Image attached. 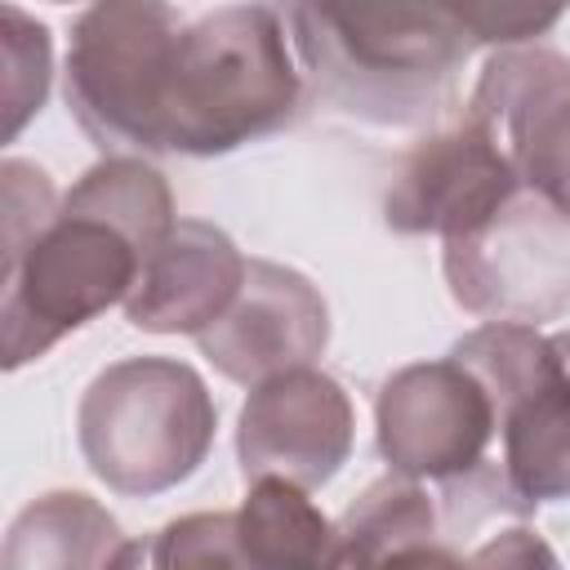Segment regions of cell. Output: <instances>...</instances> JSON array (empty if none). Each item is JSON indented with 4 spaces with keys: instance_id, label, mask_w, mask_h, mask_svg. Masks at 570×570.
Returning <instances> with one entry per match:
<instances>
[{
    "instance_id": "obj_18",
    "label": "cell",
    "mask_w": 570,
    "mask_h": 570,
    "mask_svg": "<svg viewBox=\"0 0 570 570\" xmlns=\"http://www.w3.org/2000/svg\"><path fill=\"white\" fill-rule=\"evenodd\" d=\"M107 570H236L232 512H191L147 539H125Z\"/></svg>"
},
{
    "instance_id": "obj_12",
    "label": "cell",
    "mask_w": 570,
    "mask_h": 570,
    "mask_svg": "<svg viewBox=\"0 0 570 570\" xmlns=\"http://www.w3.org/2000/svg\"><path fill=\"white\" fill-rule=\"evenodd\" d=\"M325 343L330 307L321 289L307 276L263 258H249L236 303L205 334H196V347L214 361V370L249 387L312 365Z\"/></svg>"
},
{
    "instance_id": "obj_21",
    "label": "cell",
    "mask_w": 570,
    "mask_h": 570,
    "mask_svg": "<svg viewBox=\"0 0 570 570\" xmlns=\"http://www.w3.org/2000/svg\"><path fill=\"white\" fill-rule=\"evenodd\" d=\"M468 570H561V561H557V552L534 530L512 525V530L490 534L468 557Z\"/></svg>"
},
{
    "instance_id": "obj_11",
    "label": "cell",
    "mask_w": 570,
    "mask_h": 570,
    "mask_svg": "<svg viewBox=\"0 0 570 570\" xmlns=\"http://www.w3.org/2000/svg\"><path fill=\"white\" fill-rule=\"evenodd\" d=\"M517 191L521 183L503 151L463 120L459 129L419 142L401 160L383 196V218L401 236L432 232L441 240H459L485 227Z\"/></svg>"
},
{
    "instance_id": "obj_3",
    "label": "cell",
    "mask_w": 570,
    "mask_h": 570,
    "mask_svg": "<svg viewBox=\"0 0 570 570\" xmlns=\"http://www.w3.org/2000/svg\"><path fill=\"white\" fill-rule=\"evenodd\" d=\"M218 410L205 379L169 356L107 365L80 396L76 441L89 472L116 494H165L187 481L214 445Z\"/></svg>"
},
{
    "instance_id": "obj_6",
    "label": "cell",
    "mask_w": 570,
    "mask_h": 570,
    "mask_svg": "<svg viewBox=\"0 0 570 570\" xmlns=\"http://www.w3.org/2000/svg\"><path fill=\"white\" fill-rule=\"evenodd\" d=\"M450 356L494 396L512 494L525 503L570 499V330L481 325Z\"/></svg>"
},
{
    "instance_id": "obj_9",
    "label": "cell",
    "mask_w": 570,
    "mask_h": 570,
    "mask_svg": "<svg viewBox=\"0 0 570 570\" xmlns=\"http://www.w3.org/2000/svg\"><path fill=\"white\" fill-rule=\"evenodd\" d=\"M463 120L503 151L525 191L570 214V58L552 49L494 53Z\"/></svg>"
},
{
    "instance_id": "obj_17",
    "label": "cell",
    "mask_w": 570,
    "mask_h": 570,
    "mask_svg": "<svg viewBox=\"0 0 570 570\" xmlns=\"http://www.w3.org/2000/svg\"><path fill=\"white\" fill-rule=\"evenodd\" d=\"M436 512L419 481L392 472L374 481L334 525L338 570H383L392 557L432 543Z\"/></svg>"
},
{
    "instance_id": "obj_7",
    "label": "cell",
    "mask_w": 570,
    "mask_h": 570,
    "mask_svg": "<svg viewBox=\"0 0 570 570\" xmlns=\"http://www.w3.org/2000/svg\"><path fill=\"white\" fill-rule=\"evenodd\" d=\"M445 281L485 325H539L570 307V214L517 191L485 227L445 240Z\"/></svg>"
},
{
    "instance_id": "obj_19",
    "label": "cell",
    "mask_w": 570,
    "mask_h": 570,
    "mask_svg": "<svg viewBox=\"0 0 570 570\" xmlns=\"http://www.w3.org/2000/svg\"><path fill=\"white\" fill-rule=\"evenodd\" d=\"M0 53H4V138L40 111L49 89V31L22 9H0Z\"/></svg>"
},
{
    "instance_id": "obj_16",
    "label": "cell",
    "mask_w": 570,
    "mask_h": 570,
    "mask_svg": "<svg viewBox=\"0 0 570 570\" xmlns=\"http://www.w3.org/2000/svg\"><path fill=\"white\" fill-rule=\"evenodd\" d=\"M62 205L76 209V214H94V218L111 223L116 232H125L138 245L142 263L178 227L169 183L160 178V169H151L138 156H107V160H98L94 169L80 174V183L62 196Z\"/></svg>"
},
{
    "instance_id": "obj_15",
    "label": "cell",
    "mask_w": 570,
    "mask_h": 570,
    "mask_svg": "<svg viewBox=\"0 0 570 570\" xmlns=\"http://www.w3.org/2000/svg\"><path fill=\"white\" fill-rule=\"evenodd\" d=\"M116 517L80 490L40 494L4 539V570H107L120 548Z\"/></svg>"
},
{
    "instance_id": "obj_20",
    "label": "cell",
    "mask_w": 570,
    "mask_h": 570,
    "mask_svg": "<svg viewBox=\"0 0 570 570\" xmlns=\"http://www.w3.org/2000/svg\"><path fill=\"white\" fill-rule=\"evenodd\" d=\"M454 9L476 45H521L561 18V9H534V4H454Z\"/></svg>"
},
{
    "instance_id": "obj_14",
    "label": "cell",
    "mask_w": 570,
    "mask_h": 570,
    "mask_svg": "<svg viewBox=\"0 0 570 570\" xmlns=\"http://www.w3.org/2000/svg\"><path fill=\"white\" fill-rule=\"evenodd\" d=\"M236 570H338V539L307 490L263 476L232 512Z\"/></svg>"
},
{
    "instance_id": "obj_10",
    "label": "cell",
    "mask_w": 570,
    "mask_h": 570,
    "mask_svg": "<svg viewBox=\"0 0 570 570\" xmlns=\"http://www.w3.org/2000/svg\"><path fill=\"white\" fill-rule=\"evenodd\" d=\"M352 436L356 414L347 392L330 374L303 365L249 387L236 423V454L245 481L281 476L298 490H316L347 463Z\"/></svg>"
},
{
    "instance_id": "obj_8",
    "label": "cell",
    "mask_w": 570,
    "mask_h": 570,
    "mask_svg": "<svg viewBox=\"0 0 570 570\" xmlns=\"http://www.w3.org/2000/svg\"><path fill=\"white\" fill-rule=\"evenodd\" d=\"M374 423L392 472L410 481H454L485 459L499 432V410L485 383L445 356L396 370L379 387Z\"/></svg>"
},
{
    "instance_id": "obj_1",
    "label": "cell",
    "mask_w": 570,
    "mask_h": 570,
    "mask_svg": "<svg viewBox=\"0 0 570 570\" xmlns=\"http://www.w3.org/2000/svg\"><path fill=\"white\" fill-rule=\"evenodd\" d=\"M285 22L316 89L379 125L436 116L476 45L454 4H294Z\"/></svg>"
},
{
    "instance_id": "obj_22",
    "label": "cell",
    "mask_w": 570,
    "mask_h": 570,
    "mask_svg": "<svg viewBox=\"0 0 570 570\" xmlns=\"http://www.w3.org/2000/svg\"><path fill=\"white\" fill-rule=\"evenodd\" d=\"M383 570H468V561L445 552V548H436V543H423V548H410V552L392 557Z\"/></svg>"
},
{
    "instance_id": "obj_2",
    "label": "cell",
    "mask_w": 570,
    "mask_h": 570,
    "mask_svg": "<svg viewBox=\"0 0 570 570\" xmlns=\"http://www.w3.org/2000/svg\"><path fill=\"white\" fill-rule=\"evenodd\" d=\"M303 94L285 13L223 4L183 22L165 94V151L223 156L281 129Z\"/></svg>"
},
{
    "instance_id": "obj_5",
    "label": "cell",
    "mask_w": 570,
    "mask_h": 570,
    "mask_svg": "<svg viewBox=\"0 0 570 570\" xmlns=\"http://www.w3.org/2000/svg\"><path fill=\"white\" fill-rule=\"evenodd\" d=\"M138 272L142 254L125 232L58 205L45 232L4 254V365L18 370L45 356L62 334L80 330L111 303H125L138 285Z\"/></svg>"
},
{
    "instance_id": "obj_4",
    "label": "cell",
    "mask_w": 570,
    "mask_h": 570,
    "mask_svg": "<svg viewBox=\"0 0 570 570\" xmlns=\"http://www.w3.org/2000/svg\"><path fill=\"white\" fill-rule=\"evenodd\" d=\"M178 31V9L151 0L89 4L71 22L67 107L107 156L165 151V94Z\"/></svg>"
},
{
    "instance_id": "obj_13",
    "label": "cell",
    "mask_w": 570,
    "mask_h": 570,
    "mask_svg": "<svg viewBox=\"0 0 570 570\" xmlns=\"http://www.w3.org/2000/svg\"><path fill=\"white\" fill-rule=\"evenodd\" d=\"M249 258L227 232L200 218H178L165 245L142 263L125 316L147 334H205L240 294Z\"/></svg>"
}]
</instances>
